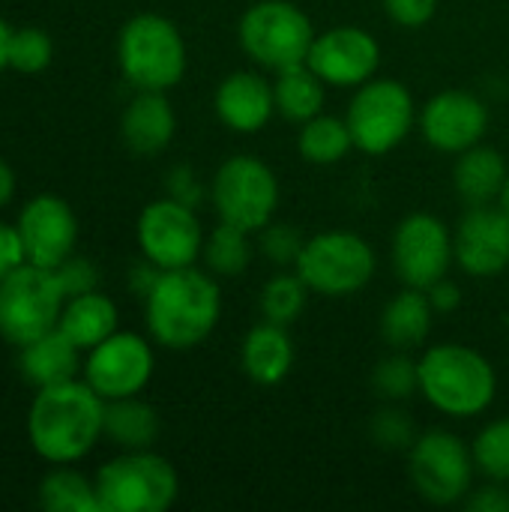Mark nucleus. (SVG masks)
Listing matches in <instances>:
<instances>
[{
    "label": "nucleus",
    "mask_w": 509,
    "mask_h": 512,
    "mask_svg": "<svg viewBox=\"0 0 509 512\" xmlns=\"http://www.w3.org/2000/svg\"><path fill=\"white\" fill-rule=\"evenodd\" d=\"M105 426V399L84 381L42 387L27 414L30 447L54 465L84 459Z\"/></svg>",
    "instance_id": "nucleus-1"
},
{
    "label": "nucleus",
    "mask_w": 509,
    "mask_h": 512,
    "mask_svg": "<svg viewBox=\"0 0 509 512\" xmlns=\"http://www.w3.org/2000/svg\"><path fill=\"white\" fill-rule=\"evenodd\" d=\"M144 300L150 336L171 351L201 345L222 315V291L216 279L195 267L162 270Z\"/></svg>",
    "instance_id": "nucleus-2"
},
{
    "label": "nucleus",
    "mask_w": 509,
    "mask_h": 512,
    "mask_svg": "<svg viewBox=\"0 0 509 512\" xmlns=\"http://www.w3.org/2000/svg\"><path fill=\"white\" fill-rule=\"evenodd\" d=\"M423 399L447 417H477L489 411L498 393L495 366L471 345L441 342L417 360Z\"/></svg>",
    "instance_id": "nucleus-3"
},
{
    "label": "nucleus",
    "mask_w": 509,
    "mask_h": 512,
    "mask_svg": "<svg viewBox=\"0 0 509 512\" xmlns=\"http://www.w3.org/2000/svg\"><path fill=\"white\" fill-rule=\"evenodd\" d=\"M117 57L126 81L138 90L165 93L186 75V42L177 24L156 12H141L123 24Z\"/></svg>",
    "instance_id": "nucleus-4"
},
{
    "label": "nucleus",
    "mask_w": 509,
    "mask_h": 512,
    "mask_svg": "<svg viewBox=\"0 0 509 512\" xmlns=\"http://www.w3.org/2000/svg\"><path fill=\"white\" fill-rule=\"evenodd\" d=\"M102 512H162L180 495L177 471L150 450H126L96 474Z\"/></svg>",
    "instance_id": "nucleus-5"
},
{
    "label": "nucleus",
    "mask_w": 509,
    "mask_h": 512,
    "mask_svg": "<svg viewBox=\"0 0 509 512\" xmlns=\"http://www.w3.org/2000/svg\"><path fill=\"white\" fill-rule=\"evenodd\" d=\"M294 270L309 291L321 297H348L372 282L378 255L372 243L354 231H321L303 243Z\"/></svg>",
    "instance_id": "nucleus-6"
},
{
    "label": "nucleus",
    "mask_w": 509,
    "mask_h": 512,
    "mask_svg": "<svg viewBox=\"0 0 509 512\" xmlns=\"http://www.w3.org/2000/svg\"><path fill=\"white\" fill-rule=\"evenodd\" d=\"M237 39L252 63L279 72L306 63L315 42V27L312 18L291 0H258L243 12Z\"/></svg>",
    "instance_id": "nucleus-7"
},
{
    "label": "nucleus",
    "mask_w": 509,
    "mask_h": 512,
    "mask_svg": "<svg viewBox=\"0 0 509 512\" xmlns=\"http://www.w3.org/2000/svg\"><path fill=\"white\" fill-rule=\"evenodd\" d=\"M63 288L51 267L24 261L0 279V336L9 345H30L57 327L63 312Z\"/></svg>",
    "instance_id": "nucleus-8"
},
{
    "label": "nucleus",
    "mask_w": 509,
    "mask_h": 512,
    "mask_svg": "<svg viewBox=\"0 0 509 512\" xmlns=\"http://www.w3.org/2000/svg\"><path fill=\"white\" fill-rule=\"evenodd\" d=\"M348 129L354 147L369 156L396 150L414 129L417 105L411 90L396 78H369L348 105Z\"/></svg>",
    "instance_id": "nucleus-9"
},
{
    "label": "nucleus",
    "mask_w": 509,
    "mask_h": 512,
    "mask_svg": "<svg viewBox=\"0 0 509 512\" xmlns=\"http://www.w3.org/2000/svg\"><path fill=\"white\" fill-rule=\"evenodd\" d=\"M210 198L222 222L258 234L276 216L279 180L267 162L240 153L219 165V171L213 174Z\"/></svg>",
    "instance_id": "nucleus-10"
},
{
    "label": "nucleus",
    "mask_w": 509,
    "mask_h": 512,
    "mask_svg": "<svg viewBox=\"0 0 509 512\" xmlns=\"http://www.w3.org/2000/svg\"><path fill=\"white\" fill-rule=\"evenodd\" d=\"M474 453L453 432L435 429L411 444L408 477L417 495L435 507H450L474 489Z\"/></svg>",
    "instance_id": "nucleus-11"
},
{
    "label": "nucleus",
    "mask_w": 509,
    "mask_h": 512,
    "mask_svg": "<svg viewBox=\"0 0 509 512\" xmlns=\"http://www.w3.org/2000/svg\"><path fill=\"white\" fill-rule=\"evenodd\" d=\"M135 234L141 255L159 270L192 267L204 252V228L195 216V207L177 198L147 204L138 216Z\"/></svg>",
    "instance_id": "nucleus-12"
},
{
    "label": "nucleus",
    "mask_w": 509,
    "mask_h": 512,
    "mask_svg": "<svg viewBox=\"0 0 509 512\" xmlns=\"http://www.w3.org/2000/svg\"><path fill=\"white\" fill-rule=\"evenodd\" d=\"M456 261L453 234L432 213H411L393 234V267L408 288H432Z\"/></svg>",
    "instance_id": "nucleus-13"
},
{
    "label": "nucleus",
    "mask_w": 509,
    "mask_h": 512,
    "mask_svg": "<svg viewBox=\"0 0 509 512\" xmlns=\"http://www.w3.org/2000/svg\"><path fill=\"white\" fill-rule=\"evenodd\" d=\"M306 66L327 87H360L375 78L381 66V45L366 27L339 24L315 33Z\"/></svg>",
    "instance_id": "nucleus-14"
},
{
    "label": "nucleus",
    "mask_w": 509,
    "mask_h": 512,
    "mask_svg": "<svg viewBox=\"0 0 509 512\" xmlns=\"http://www.w3.org/2000/svg\"><path fill=\"white\" fill-rule=\"evenodd\" d=\"M153 348L138 333H111L87 351L84 381L105 399L138 396L153 378Z\"/></svg>",
    "instance_id": "nucleus-15"
},
{
    "label": "nucleus",
    "mask_w": 509,
    "mask_h": 512,
    "mask_svg": "<svg viewBox=\"0 0 509 512\" xmlns=\"http://www.w3.org/2000/svg\"><path fill=\"white\" fill-rule=\"evenodd\" d=\"M489 129V108L471 90H441L420 111V132L429 147L441 153H465L483 141Z\"/></svg>",
    "instance_id": "nucleus-16"
},
{
    "label": "nucleus",
    "mask_w": 509,
    "mask_h": 512,
    "mask_svg": "<svg viewBox=\"0 0 509 512\" xmlns=\"http://www.w3.org/2000/svg\"><path fill=\"white\" fill-rule=\"evenodd\" d=\"M18 237L24 258L39 267H57L66 261L78 240V222L72 207L57 195H36L18 216Z\"/></svg>",
    "instance_id": "nucleus-17"
},
{
    "label": "nucleus",
    "mask_w": 509,
    "mask_h": 512,
    "mask_svg": "<svg viewBox=\"0 0 509 512\" xmlns=\"http://www.w3.org/2000/svg\"><path fill=\"white\" fill-rule=\"evenodd\" d=\"M459 267L474 279H495L509 267V216L504 207L480 204L465 213L453 234Z\"/></svg>",
    "instance_id": "nucleus-18"
},
{
    "label": "nucleus",
    "mask_w": 509,
    "mask_h": 512,
    "mask_svg": "<svg viewBox=\"0 0 509 512\" xmlns=\"http://www.w3.org/2000/svg\"><path fill=\"white\" fill-rule=\"evenodd\" d=\"M216 114L231 132H240V135L261 132L276 114L273 84L264 75L249 72V69L231 72L216 90Z\"/></svg>",
    "instance_id": "nucleus-19"
},
{
    "label": "nucleus",
    "mask_w": 509,
    "mask_h": 512,
    "mask_svg": "<svg viewBox=\"0 0 509 512\" xmlns=\"http://www.w3.org/2000/svg\"><path fill=\"white\" fill-rule=\"evenodd\" d=\"M177 132V114L165 93L141 90L123 111L120 135L135 156H156L162 153Z\"/></svg>",
    "instance_id": "nucleus-20"
},
{
    "label": "nucleus",
    "mask_w": 509,
    "mask_h": 512,
    "mask_svg": "<svg viewBox=\"0 0 509 512\" xmlns=\"http://www.w3.org/2000/svg\"><path fill=\"white\" fill-rule=\"evenodd\" d=\"M240 360H243V372L255 384L261 387L282 384L294 366V342L288 336V327L273 324V321L255 324L243 339Z\"/></svg>",
    "instance_id": "nucleus-21"
},
{
    "label": "nucleus",
    "mask_w": 509,
    "mask_h": 512,
    "mask_svg": "<svg viewBox=\"0 0 509 512\" xmlns=\"http://www.w3.org/2000/svg\"><path fill=\"white\" fill-rule=\"evenodd\" d=\"M435 315L438 312L429 294L405 285V291H399L381 315V336L393 351H417L426 345Z\"/></svg>",
    "instance_id": "nucleus-22"
},
{
    "label": "nucleus",
    "mask_w": 509,
    "mask_h": 512,
    "mask_svg": "<svg viewBox=\"0 0 509 512\" xmlns=\"http://www.w3.org/2000/svg\"><path fill=\"white\" fill-rule=\"evenodd\" d=\"M78 354L81 348L60 327H54L45 336L21 348V372L36 390L66 384V381H75V372L81 366Z\"/></svg>",
    "instance_id": "nucleus-23"
},
{
    "label": "nucleus",
    "mask_w": 509,
    "mask_h": 512,
    "mask_svg": "<svg viewBox=\"0 0 509 512\" xmlns=\"http://www.w3.org/2000/svg\"><path fill=\"white\" fill-rule=\"evenodd\" d=\"M507 174V159L495 147L480 141L471 150L459 153L456 168H453V186L471 207H480V204H492L495 198H501Z\"/></svg>",
    "instance_id": "nucleus-24"
},
{
    "label": "nucleus",
    "mask_w": 509,
    "mask_h": 512,
    "mask_svg": "<svg viewBox=\"0 0 509 512\" xmlns=\"http://www.w3.org/2000/svg\"><path fill=\"white\" fill-rule=\"evenodd\" d=\"M57 327L81 351H90L99 342H105L111 333H117V306L111 303V297H105L99 291H87V294L69 297L63 303Z\"/></svg>",
    "instance_id": "nucleus-25"
},
{
    "label": "nucleus",
    "mask_w": 509,
    "mask_h": 512,
    "mask_svg": "<svg viewBox=\"0 0 509 512\" xmlns=\"http://www.w3.org/2000/svg\"><path fill=\"white\" fill-rule=\"evenodd\" d=\"M324 81L306 66H288L276 72L273 96H276V114H282L291 123H306L324 108Z\"/></svg>",
    "instance_id": "nucleus-26"
},
{
    "label": "nucleus",
    "mask_w": 509,
    "mask_h": 512,
    "mask_svg": "<svg viewBox=\"0 0 509 512\" xmlns=\"http://www.w3.org/2000/svg\"><path fill=\"white\" fill-rule=\"evenodd\" d=\"M102 435H108L123 450H150L159 435V417L147 402L135 396L111 399L105 402Z\"/></svg>",
    "instance_id": "nucleus-27"
},
{
    "label": "nucleus",
    "mask_w": 509,
    "mask_h": 512,
    "mask_svg": "<svg viewBox=\"0 0 509 512\" xmlns=\"http://www.w3.org/2000/svg\"><path fill=\"white\" fill-rule=\"evenodd\" d=\"M297 150L309 165H336L354 150V138L345 117L315 114L312 120L300 123Z\"/></svg>",
    "instance_id": "nucleus-28"
},
{
    "label": "nucleus",
    "mask_w": 509,
    "mask_h": 512,
    "mask_svg": "<svg viewBox=\"0 0 509 512\" xmlns=\"http://www.w3.org/2000/svg\"><path fill=\"white\" fill-rule=\"evenodd\" d=\"M249 237H252L249 231H243L237 225H228V222L213 228L210 237L204 240V252H201L210 273L213 276H228V279L240 276L249 267L252 252H255Z\"/></svg>",
    "instance_id": "nucleus-29"
},
{
    "label": "nucleus",
    "mask_w": 509,
    "mask_h": 512,
    "mask_svg": "<svg viewBox=\"0 0 509 512\" xmlns=\"http://www.w3.org/2000/svg\"><path fill=\"white\" fill-rule=\"evenodd\" d=\"M39 504L48 512H102L96 483L84 480L75 471H54L39 486Z\"/></svg>",
    "instance_id": "nucleus-30"
},
{
    "label": "nucleus",
    "mask_w": 509,
    "mask_h": 512,
    "mask_svg": "<svg viewBox=\"0 0 509 512\" xmlns=\"http://www.w3.org/2000/svg\"><path fill=\"white\" fill-rule=\"evenodd\" d=\"M306 297H309V288L306 282L291 273H279L273 276L264 288H261V297H258V309L264 315V321H273V324H282V327H291L303 309H306Z\"/></svg>",
    "instance_id": "nucleus-31"
},
{
    "label": "nucleus",
    "mask_w": 509,
    "mask_h": 512,
    "mask_svg": "<svg viewBox=\"0 0 509 512\" xmlns=\"http://www.w3.org/2000/svg\"><path fill=\"white\" fill-rule=\"evenodd\" d=\"M474 465L483 477L495 483H509V417L492 420L471 444Z\"/></svg>",
    "instance_id": "nucleus-32"
},
{
    "label": "nucleus",
    "mask_w": 509,
    "mask_h": 512,
    "mask_svg": "<svg viewBox=\"0 0 509 512\" xmlns=\"http://www.w3.org/2000/svg\"><path fill=\"white\" fill-rule=\"evenodd\" d=\"M372 387L381 399L387 402H402L411 393L420 390V375H417V360L408 357V351H396L384 357L375 372H372Z\"/></svg>",
    "instance_id": "nucleus-33"
},
{
    "label": "nucleus",
    "mask_w": 509,
    "mask_h": 512,
    "mask_svg": "<svg viewBox=\"0 0 509 512\" xmlns=\"http://www.w3.org/2000/svg\"><path fill=\"white\" fill-rule=\"evenodd\" d=\"M54 57V45H51V36L39 27H21V30H12V42H9V66L15 72H24V75H33V72H42L48 69Z\"/></svg>",
    "instance_id": "nucleus-34"
},
{
    "label": "nucleus",
    "mask_w": 509,
    "mask_h": 512,
    "mask_svg": "<svg viewBox=\"0 0 509 512\" xmlns=\"http://www.w3.org/2000/svg\"><path fill=\"white\" fill-rule=\"evenodd\" d=\"M303 234L285 222H270L258 231V249L264 258H270L273 264L285 267V264H297L300 249H303Z\"/></svg>",
    "instance_id": "nucleus-35"
},
{
    "label": "nucleus",
    "mask_w": 509,
    "mask_h": 512,
    "mask_svg": "<svg viewBox=\"0 0 509 512\" xmlns=\"http://www.w3.org/2000/svg\"><path fill=\"white\" fill-rule=\"evenodd\" d=\"M372 438L384 450H405V447L411 450V444L417 441L414 438V423L402 411H381V414H375Z\"/></svg>",
    "instance_id": "nucleus-36"
},
{
    "label": "nucleus",
    "mask_w": 509,
    "mask_h": 512,
    "mask_svg": "<svg viewBox=\"0 0 509 512\" xmlns=\"http://www.w3.org/2000/svg\"><path fill=\"white\" fill-rule=\"evenodd\" d=\"M54 273H57V282H60L66 300L78 297V294H87V291H96V282H99L96 267L90 261H84V258H72V255L66 261H60L54 267Z\"/></svg>",
    "instance_id": "nucleus-37"
},
{
    "label": "nucleus",
    "mask_w": 509,
    "mask_h": 512,
    "mask_svg": "<svg viewBox=\"0 0 509 512\" xmlns=\"http://www.w3.org/2000/svg\"><path fill=\"white\" fill-rule=\"evenodd\" d=\"M381 3H384V12L399 27H423L438 12V0H381Z\"/></svg>",
    "instance_id": "nucleus-38"
},
{
    "label": "nucleus",
    "mask_w": 509,
    "mask_h": 512,
    "mask_svg": "<svg viewBox=\"0 0 509 512\" xmlns=\"http://www.w3.org/2000/svg\"><path fill=\"white\" fill-rule=\"evenodd\" d=\"M24 261H27V258H24V246H21L18 228L0 222V279L9 276V273H12L15 267H21Z\"/></svg>",
    "instance_id": "nucleus-39"
},
{
    "label": "nucleus",
    "mask_w": 509,
    "mask_h": 512,
    "mask_svg": "<svg viewBox=\"0 0 509 512\" xmlns=\"http://www.w3.org/2000/svg\"><path fill=\"white\" fill-rule=\"evenodd\" d=\"M468 510L509 512V495L501 489V483L492 480V486H483V489H471V492H468Z\"/></svg>",
    "instance_id": "nucleus-40"
},
{
    "label": "nucleus",
    "mask_w": 509,
    "mask_h": 512,
    "mask_svg": "<svg viewBox=\"0 0 509 512\" xmlns=\"http://www.w3.org/2000/svg\"><path fill=\"white\" fill-rule=\"evenodd\" d=\"M426 294H429L435 312H453V309H459V303H462V291H459V285H453L450 279L435 282L432 288H426Z\"/></svg>",
    "instance_id": "nucleus-41"
},
{
    "label": "nucleus",
    "mask_w": 509,
    "mask_h": 512,
    "mask_svg": "<svg viewBox=\"0 0 509 512\" xmlns=\"http://www.w3.org/2000/svg\"><path fill=\"white\" fill-rule=\"evenodd\" d=\"M168 186H171V198H177V201H183L189 207L198 204V195L201 192H198V183H195V177H192L189 168H177L174 177L168 180Z\"/></svg>",
    "instance_id": "nucleus-42"
},
{
    "label": "nucleus",
    "mask_w": 509,
    "mask_h": 512,
    "mask_svg": "<svg viewBox=\"0 0 509 512\" xmlns=\"http://www.w3.org/2000/svg\"><path fill=\"white\" fill-rule=\"evenodd\" d=\"M15 195V174L12 168L0 159V207H6Z\"/></svg>",
    "instance_id": "nucleus-43"
},
{
    "label": "nucleus",
    "mask_w": 509,
    "mask_h": 512,
    "mask_svg": "<svg viewBox=\"0 0 509 512\" xmlns=\"http://www.w3.org/2000/svg\"><path fill=\"white\" fill-rule=\"evenodd\" d=\"M9 42H12V27L0 18V69L9 66Z\"/></svg>",
    "instance_id": "nucleus-44"
},
{
    "label": "nucleus",
    "mask_w": 509,
    "mask_h": 512,
    "mask_svg": "<svg viewBox=\"0 0 509 512\" xmlns=\"http://www.w3.org/2000/svg\"><path fill=\"white\" fill-rule=\"evenodd\" d=\"M498 204L507 210V216H509V174H507V183H504V192H501V198H498Z\"/></svg>",
    "instance_id": "nucleus-45"
}]
</instances>
